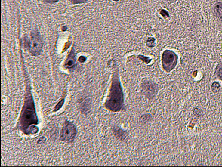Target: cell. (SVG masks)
Returning a JSON list of instances; mask_svg holds the SVG:
<instances>
[{"mask_svg":"<svg viewBox=\"0 0 222 167\" xmlns=\"http://www.w3.org/2000/svg\"><path fill=\"white\" fill-rule=\"evenodd\" d=\"M105 107L106 109L113 113H118L125 109L123 88L117 71L115 72L112 76V82Z\"/></svg>","mask_w":222,"mask_h":167,"instance_id":"cell-1","label":"cell"},{"mask_svg":"<svg viewBox=\"0 0 222 167\" xmlns=\"http://www.w3.org/2000/svg\"><path fill=\"white\" fill-rule=\"evenodd\" d=\"M177 57L171 51L166 50L162 56V64L163 69L167 72L171 71L176 66Z\"/></svg>","mask_w":222,"mask_h":167,"instance_id":"cell-2","label":"cell"},{"mask_svg":"<svg viewBox=\"0 0 222 167\" xmlns=\"http://www.w3.org/2000/svg\"><path fill=\"white\" fill-rule=\"evenodd\" d=\"M76 133V128L74 125L71 124H68L63 129L62 138L65 141H71L74 138Z\"/></svg>","mask_w":222,"mask_h":167,"instance_id":"cell-3","label":"cell"},{"mask_svg":"<svg viewBox=\"0 0 222 167\" xmlns=\"http://www.w3.org/2000/svg\"><path fill=\"white\" fill-rule=\"evenodd\" d=\"M216 11L219 17L222 18V5H218L216 7Z\"/></svg>","mask_w":222,"mask_h":167,"instance_id":"cell-4","label":"cell"},{"mask_svg":"<svg viewBox=\"0 0 222 167\" xmlns=\"http://www.w3.org/2000/svg\"><path fill=\"white\" fill-rule=\"evenodd\" d=\"M63 100L61 101H60V102H59V103H58V104L57 105L56 107V109H57L56 110H58V109H59L62 107V105H63Z\"/></svg>","mask_w":222,"mask_h":167,"instance_id":"cell-5","label":"cell"},{"mask_svg":"<svg viewBox=\"0 0 222 167\" xmlns=\"http://www.w3.org/2000/svg\"><path fill=\"white\" fill-rule=\"evenodd\" d=\"M115 1H118L119 0H114Z\"/></svg>","mask_w":222,"mask_h":167,"instance_id":"cell-6","label":"cell"}]
</instances>
